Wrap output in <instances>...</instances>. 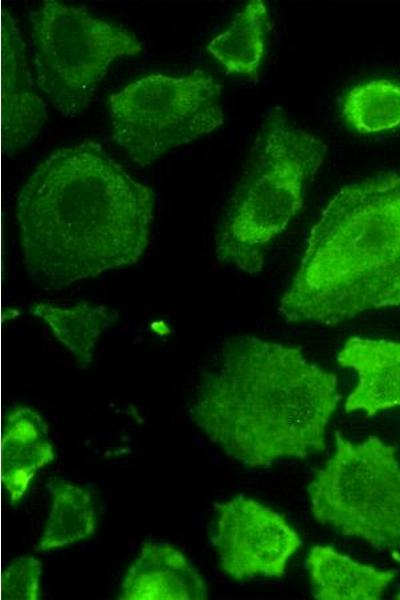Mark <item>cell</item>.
I'll list each match as a JSON object with an SVG mask.
<instances>
[{"mask_svg": "<svg viewBox=\"0 0 400 600\" xmlns=\"http://www.w3.org/2000/svg\"><path fill=\"white\" fill-rule=\"evenodd\" d=\"M47 117L37 93L17 21L6 13L2 23V138L8 157L28 146Z\"/></svg>", "mask_w": 400, "mask_h": 600, "instance_id": "cell-9", "label": "cell"}, {"mask_svg": "<svg viewBox=\"0 0 400 600\" xmlns=\"http://www.w3.org/2000/svg\"><path fill=\"white\" fill-rule=\"evenodd\" d=\"M395 599L400 600V591L396 594Z\"/></svg>", "mask_w": 400, "mask_h": 600, "instance_id": "cell-19", "label": "cell"}, {"mask_svg": "<svg viewBox=\"0 0 400 600\" xmlns=\"http://www.w3.org/2000/svg\"><path fill=\"white\" fill-rule=\"evenodd\" d=\"M30 312L50 328L81 369L91 364L101 334L119 319L117 310L86 301L70 306L39 302L31 306Z\"/></svg>", "mask_w": 400, "mask_h": 600, "instance_id": "cell-14", "label": "cell"}, {"mask_svg": "<svg viewBox=\"0 0 400 600\" xmlns=\"http://www.w3.org/2000/svg\"><path fill=\"white\" fill-rule=\"evenodd\" d=\"M1 478L10 502L17 503L26 493L37 471L55 458L48 440V425L29 407L13 410L4 423Z\"/></svg>", "mask_w": 400, "mask_h": 600, "instance_id": "cell-12", "label": "cell"}, {"mask_svg": "<svg viewBox=\"0 0 400 600\" xmlns=\"http://www.w3.org/2000/svg\"><path fill=\"white\" fill-rule=\"evenodd\" d=\"M30 24L37 85L63 116L89 106L116 59L143 50L134 33L93 16L83 5L46 0L30 12Z\"/></svg>", "mask_w": 400, "mask_h": 600, "instance_id": "cell-6", "label": "cell"}, {"mask_svg": "<svg viewBox=\"0 0 400 600\" xmlns=\"http://www.w3.org/2000/svg\"><path fill=\"white\" fill-rule=\"evenodd\" d=\"M214 509L211 543L226 575L237 581L284 575L302 542L282 514L245 495L215 503Z\"/></svg>", "mask_w": 400, "mask_h": 600, "instance_id": "cell-8", "label": "cell"}, {"mask_svg": "<svg viewBox=\"0 0 400 600\" xmlns=\"http://www.w3.org/2000/svg\"><path fill=\"white\" fill-rule=\"evenodd\" d=\"M340 366L353 369L357 384L345 411H364L370 417L400 406V342L352 336L337 354Z\"/></svg>", "mask_w": 400, "mask_h": 600, "instance_id": "cell-10", "label": "cell"}, {"mask_svg": "<svg viewBox=\"0 0 400 600\" xmlns=\"http://www.w3.org/2000/svg\"><path fill=\"white\" fill-rule=\"evenodd\" d=\"M108 105L113 140L141 167L224 123L222 86L200 69L145 76L111 94Z\"/></svg>", "mask_w": 400, "mask_h": 600, "instance_id": "cell-7", "label": "cell"}, {"mask_svg": "<svg viewBox=\"0 0 400 600\" xmlns=\"http://www.w3.org/2000/svg\"><path fill=\"white\" fill-rule=\"evenodd\" d=\"M153 189L97 142L60 148L22 185L16 204L25 270L42 290L135 264L149 242Z\"/></svg>", "mask_w": 400, "mask_h": 600, "instance_id": "cell-1", "label": "cell"}, {"mask_svg": "<svg viewBox=\"0 0 400 600\" xmlns=\"http://www.w3.org/2000/svg\"><path fill=\"white\" fill-rule=\"evenodd\" d=\"M400 306V174L343 186L311 227L278 312L288 323L337 326Z\"/></svg>", "mask_w": 400, "mask_h": 600, "instance_id": "cell-3", "label": "cell"}, {"mask_svg": "<svg viewBox=\"0 0 400 600\" xmlns=\"http://www.w3.org/2000/svg\"><path fill=\"white\" fill-rule=\"evenodd\" d=\"M335 450L307 493L314 519L375 549L400 550V463L397 447L377 436L353 443L334 432Z\"/></svg>", "mask_w": 400, "mask_h": 600, "instance_id": "cell-5", "label": "cell"}, {"mask_svg": "<svg viewBox=\"0 0 400 600\" xmlns=\"http://www.w3.org/2000/svg\"><path fill=\"white\" fill-rule=\"evenodd\" d=\"M42 571V563L33 556L14 558L2 575V598L37 600Z\"/></svg>", "mask_w": 400, "mask_h": 600, "instance_id": "cell-18", "label": "cell"}, {"mask_svg": "<svg viewBox=\"0 0 400 600\" xmlns=\"http://www.w3.org/2000/svg\"><path fill=\"white\" fill-rule=\"evenodd\" d=\"M120 600H205L206 582L175 546L146 541L131 563L118 594Z\"/></svg>", "mask_w": 400, "mask_h": 600, "instance_id": "cell-11", "label": "cell"}, {"mask_svg": "<svg viewBox=\"0 0 400 600\" xmlns=\"http://www.w3.org/2000/svg\"><path fill=\"white\" fill-rule=\"evenodd\" d=\"M269 29L270 18L265 2L252 0L235 15L225 31L210 40L206 48L228 73L256 80Z\"/></svg>", "mask_w": 400, "mask_h": 600, "instance_id": "cell-15", "label": "cell"}, {"mask_svg": "<svg viewBox=\"0 0 400 600\" xmlns=\"http://www.w3.org/2000/svg\"><path fill=\"white\" fill-rule=\"evenodd\" d=\"M306 566L318 600H378L397 576L396 570L363 564L327 545L311 547Z\"/></svg>", "mask_w": 400, "mask_h": 600, "instance_id": "cell-13", "label": "cell"}, {"mask_svg": "<svg viewBox=\"0 0 400 600\" xmlns=\"http://www.w3.org/2000/svg\"><path fill=\"white\" fill-rule=\"evenodd\" d=\"M51 508L37 549L47 552L82 541L94 534L97 516L90 492L68 480L46 482Z\"/></svg>", "mask_w": 400, "mask_h": 600, "instance_id": "cell-16", "label": "cell"}, {"mask_svg": "<svg viewBox=\"0 0 400 600\" xmlns=\"http://www.w3.org/2000/svg\"><path fill=\"white\" fill-rule=\"evenodd\" d=\"M337 375L300 346L241 335L228 340L200 381L192 422L228 457L249 468L323 451L341 395Z\"/></svg>", "mask_w": 400, "mask_h": 600, "instance_id": "cell-2", "label": "cell"}, {"mask_svg": "<svg viewBox=\"0 0 400 600\" xmlns=\"http://www.w3.org/2000/svg\"><path fill=\"white\" fill-rule=\"evenodd\" d=\"M325 142L293 124L281 109L267 117L256 160L219 226L217 259L259 274L273 239L304 203V192L324 163Z\"/></svg>", "mask_w": 400, "mask_h": 600, "instance_id": "cell-4", "label": "cell"}, {"mask_svg": "<svg viewBox=\"0 0 400 600\" xmlns=\"http://www.w3.org/2000/svg\"><path fill=\"white\" fill-rule=\"evenodd\" d=\"M341 115L348 126L361 134L400 127V84L374 79L352 87L342 100Z\"/></svg>", "mask_w": 400, "mask_h": 600, "instance_id": "cell-17", "label": "cell"}]
</instances>
